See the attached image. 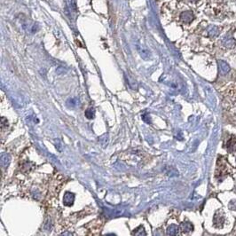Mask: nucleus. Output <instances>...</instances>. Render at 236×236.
Returning a JSON list of instances; mask_svg holds the SVG:
<instances>
[{
  "instance_id": "nucleus-1",
  "label": "nucleus",
  "mask_w": 236,
  "mask_h": 236,
  "mask_svg": "<svg viewBox=\"0 0 236 236\" xmlns=\"http://www.w3.org/2000/svg\"><path fill=\"white\" fill-rule=\"evenodd\" d=\"M194 15L192 11H185L180 14V21L184 23H190L194 21Z\"/></svg>"
},
{
  "instance_id": "nucleus-2",
  "label": "nucleus",
  "mask_w": 236,
  "mask_h": 236,
  "mask_svg": "<svg viewBox=\"0 0 236 236\" xmlns=\"http://www.w3.org/2000/svg\"><path fill=\"white\" fill-rule=\"evenodd\" d=\"M74 201H75V194H72L70 192L65 193L64 197H63V203L65 206H67V207L72 206L74 203Z\"/></svg>"
},
{
  "instance_id": "nucleus-3",
  "label": "nucleus",
  "mask_w": 236,
  "mask_h": 236,
  "mask_svg": "<svg viewBox=\"0 0 236 236\" xmlns=\"http://www.w3.org/2000/svg\"><path fill=\"white\" fill-rule=\"evenodd\" d=\"M0 162H1L2 168H7L11 162V156L8 154L4 153L1 155V160H0Z\"/></svg>"
},
{
  "instance_id": "nucleus-4",
  "label": "nucleus",
  "mask_w": 236,
  "mask_h": 236,
  "mask_svg": "<svg viewBox=\"0 0 236 236\" xmlns=\"http://www.w3.org/2000/svg\"><path fill=\"white\" fill-rule=\"evenodd\" d=\"M67 107L69 108H76L78 106V99L76 98H71L67 100Z\"/></svg>"
},
{
  "instance_id": "nucleus-5",
  "label": "nucleus",
  "mask_w": 236,
  "mask_h": 236,
  "mask_svg": "<svg viewBox=\"0 0 236 236\" xmlns=\"http://www.w3.org/2000/svg\"><path fill=\"white\" fill-rule=\"evenodd\" d=\"M208 34L210 37H217L219 34V29L216 26L211 25L208 28Z\"/></svg>"
},
{
  "instance_id": "nucleus-6",
  "label": "nucleus",
  "mask_w": 236,
  "mask_h": 236,
  "mask_svg": "<svg viewBox=\"0 0 236 236\" xmlns=\"http://www.w3.org/2000/svg\"><path fill=\"white\" fill-rule=\"evenodd\" d=\"M139 52H140V54L141 55V57L145 60H147L149 59L150 57V52L146 49H142V48H139Z\"/></svg>"
},
{
  "instance_id": "nucleus-7",
  "label": "nucleus",
  "mask_w": 236,
  "mask_h": 236,
  "mask_svg": "<svg viewBox=\"0 0 236 236\" xmlns=\"http://www.w3.org/2000/svg\"><path fill=\"white\" fill-rule=\"evenodd\" d=\"M178 233V226H171L170 227H168L167 230V234L168 235H176Z\"/></svg>"
},
{
  "instance_id": "nucleus-8",
  "label": "nucleus",
  "mask_w": 236,
  "mask_h": 236,
  "mask_svg": "<svg viewBox=\"0 0 236 236\" xmlns=\"http://www.w3.org/2000/svg\"><path fill=\"white\" fill-rule=\"evenodd\" d=\"M132 234H134V235H138V236H140V235H146V232H145L143 226H140V227H138L137 229H135L134 232L132 233Z\"/></svg>"
},
{
  "instance_id": "nucleus-9",
  "label": "nucleus",
  "mask_w": 236,
  "mask_h": 236,
  "mask_svg": "<svg viewBox=\"0 0 236 236\" xmlns=\"http://www.w3.org/2000/svg\"><path fill=\"white\" fill-rule=\"evenodd\" d=\"M85 116L88 118V119H93L95 116V110L93 108H88L85 111Z\"/></svg>"
},
{
  "instance_id": "nucleus-10",
  "label": "nucleus",
  "mask_w": 236,
  "mask_h": 236,
  "mask_svg": "<svg viewBox=\"0 0 236 236\" xmlns=\"http://www.w3.org/2000/svg\"><path fill=\"white\" fill-rule=\"evenodd\" d=\"M99 143L102 145V146H106L108 143V136L106 134V135H103V136H101L99 138Z\"/></svg>"
},
{
  "instance_id": "nucleus-11",
  "label": "nucleus",
  "mask_w": 236,
  "mask_h": 236,
  "mask_svg": "<svg viewBox=\"0 0 236 236\" xmlns=\"http://www.w3.org/2000/svg\"><path fill=\"white\" fill-rule=\"evenodd\" d=\"M181 227H182V231H185V232L191 231L192 228H193V226L189 223H184V224H182L181 225Z\"/></svg>"
},
{
  "instance_id": "nucleus-12",
  "label": "nucleus",
  "mask_w": 236,
  "mask_h": 236,
  "mask_svg": "<svg viewBox=\"0 0 236 236\" xmlns=\"http://www.w3.org/2000/svg\"><path fill=\"white\" fill-rule=\"evenodd\" d=\"M5 125H7V120L6 119L5 117H2L1 118V128L4 129V126Z\"/></svg>"
},
{
  "instance_id": "nucleus-13",
  "label": "nucleus",
  "mask_w": 236,
  "mask_h": 236,
  "mask_svg": "<svg viewBox=\"0 0 236 236\" xmlns=\"http://www.w3.org/2000/svg\"><path fill=\"white\" fill-rule=\"evenodd\" d=\"M190 2H192V3H196V2H198L199 0H189Z\"/></svg>"
}]
</instances>
